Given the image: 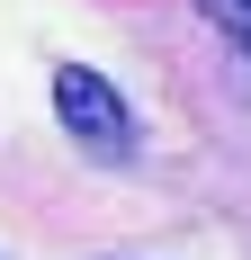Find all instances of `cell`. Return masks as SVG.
Listing matches in <instances>:
<instances>
[{
    "label": "cell",
    "mask_w": 251,
    "mask_h": 260,
    "mask_svg": "<svg viewBox=\"0 0 251 260\" xmlns=\"http://www.w3.org/2000/svg\"><path fill=\"white\" fill-rule=\"evenodd\" d=\"M198 9H206V27H225L242 45V63H251V0H198Z\"/></svg>",
    "instance_id": "cell-2"
},
{
    "label": "cell",
    "mask_w": 251,
    "mask_h": 260,
    "mask_svg": "<svg viewBox=\"0 0 251 260\" xmlns=\"http://www.w3.org/2000/svg\"><path fill=\"white\" fill-rule=\"evenodd\" d=\"M54 117H63V135H81L99 161H125V153H135V108H125L117 81L90 72V63H54Z\"/></svg>",
    "instance_id": "cell-1"
}]
</instances>
